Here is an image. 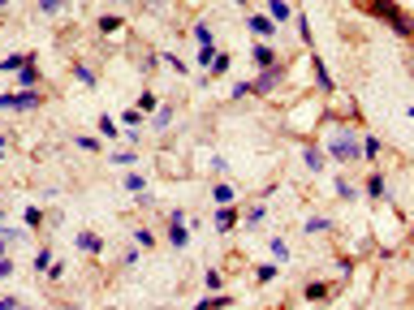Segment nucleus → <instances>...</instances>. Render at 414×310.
Instances as JSON below:
<instances>
[{
	"label": "nucleus",
	"instance_id": "obj_1",
	"mask_svg": "<svg viewBox=\"0 0 414 310\" xmlns=\"http://www.w3.org/2000/svg\"><path fill=\"white\" fill-rule=\"evenodd\" d=\"M367 13H376L393 35H401V39H414V17L401 9V5H393V0H367Z\"/></svg>",
	"mask_w": 414,
	"mask_h": 310
},
{
	"label": "nucleus",
	"instance_id": "obj_2",
	"mask_svg": "<svg viewBox=\"0 0 414 310\" xmlns=\"http://www.w3.org/2000/svg\"><path fill=\"white\" fill-rule=\"evenodd\" d=\"M324 155H328V160H336V164H358L362 160V142H358V134H350V129H332Z\"/></svg>",
	"mask_w": 414,
	"mask_h": 310
},
{
	"label": "nucleus",
	"instance_id": "obj_3",
	"mask_svg": "<svg viewBox=\"0 0 414 310\" xmlns=\"http://www.w3.org/2000/svg\"><path fill=\"white\" fill-rule=\"evenodd\" d=\"M280 87H285V69H280V65L259 69V78H255V95H276Z\"/></svg>",
	"mask_w": 414,
	"mask_h": 310
},
{
	"label": "nucleus",
	"instance_id": "obj_4",
	"mask_svg": "<svg viewBox=\"0 0 414 310\" xmlns=\"http://www.w3.org/2000/svg\"><path fill=\"white\" fill-rule=\"evenodd\" d=\"M310 69H315V82H320V91H324V95H332V91H336V82H332L328 65H324V61L315 57V47H310Z\"/></svg>",
	"mask_w": 414,
	"mask_h": 310
},
{
	"label": "nucleus",
	"instance_id": "obj_5",
	"mask_svg": "<svg viewBox=\"0 0 414 310\" xmlns=\"http://www.w3.org/2000/svg\"><path fill=\"white\" fill-rule=\"evenodd\" d=\"M302 297H306V302H328V297H332V284H328V280H306Z\"/></svg>",
	"mask_w": 414,
	"mask_h": 310
},
{
	"label": "nucleus",
	"instance_id": "obj_6",
	"mask_svg": "<svg viewBox=\"0 0 414 310\" xmlns=\"http://www.w3.org/2000/svg\"><path fill=\"white\" fill-rule=\"evenodd\" d=\"M250 31H255L259 39H272V35H276V22H272L268 13H250Z\"/></svg>",
	"mask_w": 414,
	"mask_h": 310
},
{
	"label": "nucleus",
	"instance_id": "obj_7",
	"mask_svg": "<svg viewBox=\"0 0 414 310\" xmlns=\"http://www.w3.org/2000/svg\"><path fill=\"white\" fill-rule=\"evenodd\" d=\"M302 160H306V168H310V177H315V172H324V164H328V155H324V147H306V151H302Z\"/></svg>",
	"mask_w": 414,
	"mask_h": 310
},
{
	"label": "nucleus",
	"instance_id": "obj_8",
	"mask_svg": "<svg viewBox=\"0 0 414 310\" xmlns=\"http://www.w3.org/2000/svg\"><path fill=\"white\" fill-rule=\"evenodd\" d=\"M362 190H367V194H371L376 202H380V198H388V181H384V172H371V177H367V186H362Z\"/></svg>",
	"mask_w": 414,
	"mask_h": 310
},
{
	"label": "nucleus",
	"instance_id": "obj_9",
	"mask_svg": "<svg viewBox=\"0 0 414 310\" xmlns=\"http://www.w3.org/2000/svg\"><path fill=\"white\" fill-rule=\"evenodd\" d=\"M212 198H216V207H229L233 198H238V186H229V181H216V186H212Z\"/></svg>",
	"mask_w": 414,
	"mask_h": 310
},
{
	"label": "nucleus",
	"instance_id": "obj_10",
	"mask_svg": "<svg viewBox=\"0 0 414 310\" xmlns=\"http://www.w3.org/2000/svg\"><path fill=\"white\" fill-rule=\"evenodd\" d=\"M255 65L259 69H272L276 65V47L272 43H255Z\"/></svg>",
	"mask_w": 414,
	"mask_h": 310
},
{
	"label": "nucleus",
	"instance_id": "obj_11",
	"mask_svg": "<svg viewBox=\"0 0 414 310\" xmlns=\"http://www.w3.org/2000/svg\"><path fill=\"white\" fill-rule=\"evenodd\" d=\"M268 17L280 26V22H290L294 17V9H290V0H268Z\"/></svg>",
	"mask_w": 414,
	"mask_h": 310
},
{
	"label": "nucleus",
	"instance_id": "obj_12",
	"mask_svg": "<svg viewBox=\"0 0 414 310\" xmlns=\"http://www.w3.org/2000/svg\"><path fill=\"white\" fill-rule=\"evenodd\" d=\"M302 232H306V237H320V232H332V220H328V216H310V220L302 224Z\"/></svg>",
	"mask_w": 414,
	"mask_h": 310
},
{
	"label": "nucleus",
	"instance_id": "obj_13",
	"mask_svg": "<svg viewBox=\"0 0 414 310\" xmlns=\"http://www.w3.org/2000/svg\"><path fill=\"white\" fill-rule=\"evenodd\" d=\"M216 228H220V232L238 228V212H233V202H229V207H216Z\"/></svg>",
	"mask_w": 414,
	"mask_h": 310
},
{
	"label": "nucleus",
	"instance_id": "obj_14",
	"mask_svg": "<svg viewBox=\"0 0 414 310\" xmlns=\"http://www.w3.org/2000/svg\"><path fill=\"white\" fill-rule=\"evenodd\" d=\"M17 87H22V91H39V65H26V69L17 73Z\"/></svg>",
	"mask_w": 414,
	"mask_h": 310
},
{
	"label": "nucleus",
	"instance_id": "obj_15",
	"mask_svg": "<svg viewBox=\"0 0 414 310\" xmlns=\"http://www.w3.org/2000/svg\"><path fill=\"white\" fill-rule=\"evenodd\" d=\"M43 103V95L39 91H17V112H35Z\"/></svg>",
	"mask_w": 414,
	"mask_h": 310
},
{
	"label": "nucleus",
	"instance_id": "obj_16",
	"mask_svg": "<svg viewBox=\"0 0 414 310\" xmlns=\"http://www.w3.org/2000/svg\"><path fill=\"white\" fill-rule=\"evenodd\" d=\"M125 190H129V194H134L138 202H147V177H138V172H129V177H125Z\"/></svg>",
	"mask_w": 414,
	"mask_h": 310
},
{
	"label": "nucleus",
	"instance_id": "obj_17",
	"mask_svg": "<svg viewBox=\"0 0 414 310\" xmlns=\"http://www.w3.org/2000/svg\"><path fill=\"white\" fill-rule=\"evenodd\" d=\"M78 250H83V254H99V250H104V242L95 237V232H78Z\"/></svg>",
	"mask_w": 414,
	"mask_h": 310
},
{
	"label": "nucleus",
	"instance_id": "obj_18",
	"mask_svg": "<svg viewBox=\"0 0 414 310\" xmlns=\"http://www.w3.org/2000/svg\"><path fill=\"white\" fill-rule=\"evenodd\" d=\"M358 142H362V160H380V138L376 134H362Z\"/></svg>",
	"mask_w": 414,
	"mask_h": 310
},
{
	"label": "nucleus",
	"instance_id": "obj_19",
	"mask_svg": "<svg viewBox=\"0 0 414 310\" xmlns=\"http://www.w3.org/2000/svg\"><path fill=\"white\" fill-rule=\"evenodd\" d=\"M169 242L181 250V246H190V228L186 224H169Z\"/></svg>",
	"mask_w": 414,
	"mask_h": 310
},
{
	"label": "nucleus",
	"instance_id": "obj_20",
	"mask_svg": "<svg viewBox=\"0 0 414 310\" xmlns=\"http://www.w3.org/2000/svg\"><path fill=\"white\" fill-rule=\"evenodd\" d=\"M169 125H173V108L164 103V108H155V117H151V129H160V134H164Z\"/></svg>",
	"mask_w": 414,
	"mask_h": 310
},
{
	"label": "nucleus",
	"instance_id": "obj_21",
	"mask_svg": "<svg viewBox=\"0 0 414 310\" xmlns=\"http://www.w3.org/2000/svg\"><path fill=\"white\" fill-rule=\"evenodd\" d=\"M194 43L199 47H212L216 39H212V26H207V22H194Z\"/></svg>",
	"mask_w": 414,
	"mask_h": 310
},
{
	"label": "nucleus",
	"instance_id": "obj_22",
	"mask_svg": "<svg viewBox=\"0 0 414 310\" xmlns=\"http://www.w3.org/2000/svg\"><path fill=\"white\" fill-rule=\"evenodd\" d=\"M224 306H233V297H224V293H216V297H203L194 310H224Z\"/></svg>",
	"mask_w": 414,
	"mask_h": 310
},
{
	"label": "nucleus",
	"instance_id": "obj_23",
	"mask_svg": "<svg viewBox=\"0 0 414 310\" xmlns=\"http://www.w3.org/2000/svg\"><path fill=\"white\" fill-rule=\"evenodd\" d=\"M212 61H216V43H212V47H199V52H194V65H199V69H212Z\"/></svg>",
	"mask_w": 414,
	"mask_h": 310
},
{
	"label": "nucleus",
	"instance_id": "obj_24",
	"mask_svg": "<svg viewBox=\"0 0 414 310\" xmlns=\"http://www.w3.org/2000/svg\"><path fill=\"white\" fill-rule=\"evenodd\" d=\"M332 190H336V198H345V202H354V198H358V186H350V181H345V177H341V181H336V186H332Z\"/></svg>",
	"mask_w": 414,
	"mask_h": 310
},
{
	"label": "nucleus",
	"instance_id": "obj_25",
	"mask_svg": "<svg viewBox=\"0 0 414 310\" xmlns=\"http://www.w3.org/2000/svg\"><path fill=\"white\" fill-rule=\"evenodd\" d=\"M276 267H280V263H259V267H255V280H259V284L276 280Z\"/></svg>",
	"mask_w": 414,
	"mask_h": 310
},
{
	"label": "nucleus",
	"instance_id": "obj_26",
	"mask_svg": "<svg viewBox=\"0 0 414 310\" xmlns=\"http://www.w3.org/2000/svg\"><path fill=\"white\" fill-rule=\"evenodd\" d=\"M113 31H121V17L117 13H104L99 17V35H113Z\"/></svg>",
	"mask_w": 414,
	"mask_h": 310
},
{
	"label": "nucleus",
	"instance_id": "obj_27",
	"mask_svg": "<svg viewBox=\"0 0 414 310\" xmlns=\"http://www.w3.org/2000/svg\"><path fill=\"white\" fill-rule=\"evenodd\" d=\"M229 57H224V52H216V61H212V69H207V78H220V73H229Z\"/></svg>",
	"mask_w": 414,
	"mask_h": 310
},
{
	"label": "nucleus",
	"instance_id": "obj_28",
	"mask_svg": "<svg viewBox=\"0 0 414 310\" xmlns=\"http://www.w3.org/2000/svg\"><path fill=\"white\" fill-rule=\"evenodd\" d=\"M99 134H104V138H121V129H117L113 117H99Z\"/></svg>",
	"mask_w": 414,
	"mask_h": 310
},
{
	"label": "nucleus",
	"instance_id": "obj_29",
	"mask_svg": "<svg viewBox=\"0 0 414 310\" xmlns=\"http://www.w3.org/2000/svg\"><path fill=\"white\" fill-rule=\"evenodd\" d=\"M61 5H65V0H35V9H39L43 17H52V13H61Z\"/></svg>",
	"mask_w": 414,
	"mask_h": 310
},
{
	"label": "nucleus",
	"instance_id": "obj_30",
	"mask_svg": "<svg viewBox=\"0 0 414 310\" xmlns=\"http://www.w3.org/2000/svg\"><path fill=\"white\" fill-rule=\"evenodd\" d=\"M160 61H164V65H169L173 73H186V69H190V65H186V61H181V57H173V52H164V57H160Z\"/></svg>",
	"mask_w": 414,
	"mask_h": 310
},
{
	"label": "nucleus",
	"instance_id": "obj_31",
	"mask_svg": "<svg viewBox=\"0 0 414 310\" xmlns=\"http://www.w3.org/2000/svg\"><path fill=\"white\" fill-rule=\"evenodd\" d=\"M134 242H138L143 250H151V246H155V232H151V228H134Z\"/></svg>",
	"mask_w": 414,
	"mask_h": 310
},
{
	"label": "nucleus",
	"instance_id": "obj_32",
	"mask_svg": "<svg viewBox=\"0 0 414 310\" xmlns=\"http://www.w3.org/2000/svg\"><path fill=\"white\" fill-rule=\"evenodd\" d=\"M272 258H276V263H285V258H290V246H285V237H272Z\"/></svg>",
	"mask_w": 414,
	"mask_h": 310
},
{
	"label": "nucleus",
	"instance_id": "obj_33",
	"mask_svg": "<svg viewBox=\"0 0 414 310\" xmlns=\"http://www.w3.org/2000/svg\"><path fill=\"white\" fill-rule=\"evenodd\" d=\"M264 216H268V212H264V202H255L250 212H246V224H250V228H255V224H264Z\"/></svg>",
	"mask_w": 414,
	"mask_h": 310
},
{
	"label": "nucleus",
	"instance_id": "obj_34",
	"mask_svg": "<svg viewBox=\"0 0 414 310\" xmlns=\"http://www.w3.org/2000/svg\"><path fill=\"white\" fill-rule=\"evenodd\" d=\"M48 267H52V250L43 246V250L35 254V272H48Z\"/></svg>",
	"mask_w": 414,
	"mask_h": 310
},
{
	"label": "nucleus",
	"instance_id": "obj_35",
	"mask_svg": "<svg viewBox=\"0 0 414 310\" xmlns=\"http://www.w3.org/2000/svg\"><path fill=\"white\" fill-rule=\"evenodd\" d=\"M134 160H138V151H117V155H113V164H121V168H129Z\"/></svg>",
	"mask_w": 414,
	"mask_h": 310
},
{
	"label": "nucleus",
	"instance_id": "obj_36",
	"mask_svg": "<svg viewBox=\"0 0 414 310\" xmlns=\"http://www.w3.org/2000/svg\"><path fill=\"white\" fill-rule=\"evenodd\" d=\"M298 17V35H302V43L310 47V22H306V13H294Z\"/></svg>",
	"mask_w": 414,
	"mask_h": 310
},
{
	"label": "nucleus",
	"instance_id": "obj_37",
	"mask_svg": "<svg viewBox=\"0 0 414 310\" xmlns=\"http://www.w3.org/2000/svg\"><path fill=\"white\" fill-rule=\"evenodd\" d=\"M73 142H78V147H83V151H91V155L99 151V138H91V134H78Z\"/></svg>",
	"mask_w": 414,
	"mask_h": 310
},
{
	"label": "nucleus",
	"instance_id": "obj_38",
	"mask_svg": "<svg viewBox=\"0 0 414 310\" xmlns=\"http://www.w3.org/2000/svg\"><path fill=\"white\" fill-rule=\"evenodd\" d=\"M73 73H78V82H87V87H95V73H91L87 65H73Z\"/></svg>",
	"mask_w": 414,
	"mask_h": 310
},
{
	"label": "nucleus",
	"instance_id": "obj_39",
	"mask_svg": "<svg viewBox=\"0 0 414 310\" xmlns=\"http://www.w3.org/2000/svg\"><path fill=\"white\" fill-rule=\"evenodd\" d=\"M203 280H207V289H220V284H224V276H220L216 267H207V276H203Z\"/></svg>",
	"mask_w": 414,
	"mask_h": 310
},
{
	"label": "nucleus",
	"instance_id": "obj_40",
	"mask_svg": "<svg viewBox=\"0 0 414 310\" xmlns=\"http://www.w3.org/2000/svg\"><path fill=\"white\" fill-rule=\"evenodd\" d=\"M26 224H31V228L43 224V212H39V207H26Z\"/></svg>",
	"mask_w": 414,
	"mask_h": 310
},
{
	"label": "nucleus",
	"instance_id": "obj_41",
	"mask_svg": "<svg viewBox=\"0 0 414 310\" xmlns=\"http://www.w3.org/2000/svg\"><path fill=\"white\" fill-rule=\"evenodd\" d=\"M121 121H125L129 129H138V121H143V112H138V108H125V117H121Z\"/></svg>",
	"mask_w": 414,
	"mask_h": 310
},
{
	"label": "nucleus",
	"instance_id": "obj_42",
	"mask_svg": "<svg viewBox=\"0 0 414 310\" xmlns=\"http://www.w3.org/2000/svg\"><path fill=\"white\" fill-rule=\"evenodd\" d=\"M151 108H155V95L143 91V95H138V112H151Z\"/></svg>",
	"mask_w": 414,
	"mask_h": 310
},
{
	"label": "nucleus",
	"instance_id": "obj_43",
	"mask_svg": "<svg viewBox=\"0 0 414 310\" xmlns=\"http://www.w3.org/2000/svg\"><path fill=\"white\" fill-rule=\"evenodd\" d=\"M246 95H255V82H238V87H233V99H246Z\"/></svg>",
	"mask_w": 414,
	"mask_h": 310
},
{
	"label": "nucleus",
	"instance_id": "obj_44",
	"mask_svg": "<svg viewBox=\"0 0 414 310\" xmlns=\"http://www.w3.org/2000/svg\"><path fill=\"white\" fill-rule=\"evenodd\" d=\"M5 108H17V91H5V95H0V112H5Z\"/></svg>",
	"mask_w": 414,
	"mask_h": 310
},
{
	"label": "nucleus",
	"instance_id": "obj_45",
	"mask_svg": "<svg viewBox=\"0 0 414 310\" xmlns=\"http://www.w3.org/2000/svg\"><path fill=\"white\" fill-rule=\"evenodd\" d=\"M13 276V258H0V280H9Z\"/></svg>",
	"mask_w": 414,
	"mask_h": 310
},
{
	"label": "nucleus",
	"instance_id": "obj_46",
	"mask_svg": "<svg viewBox=\"0 0 414 310\" xmlns=\"http://www.w3.org/2000/svg\"><path fill=\"white\" fill-rule=\"evenodd\" d=\"M0 310H17V297H0Z\"/></svg>",
	"mask_w": 414,
	"mask_h": 310
},
{
	"label": "nucleus",
	"instance_id": "obj_47",
	"mask_svg": "<svg viewBox=\"0 0 414 310\" xmlns=\"http://www.w3.org/2000/svg\"><path fill=\"white\" fill-rule=\"evenodd\" d=\"M5 151H9V138H5V134H0V155H5Z\"/></svg>",
	"mask_w": 414,
	"mask_h": 310
},
{
	"label": "nucleus",
	"instance_id": "obj_48",
	"mask_svg": "<svg viewBox=\"0 0 414 310\" xmlns=\"http://www.w3.org/2000/svg\"><path fill=\"white\" fill-rule=\"evenodd\" d=\"M5 250H9V242H5V237H0V258H9V254H5Z\"/></svg>",
	"mask_w": 414,
	"mask_h": 310
},
{
	"label": "nucleus",
	"instance_id": "obj_49",
	"mask_svg": "<svg viewBox=\"0 0 414 310\" xmlns=\"http://www.w3.org/2000/svg\"><path fill=\"white\" fill-rule=\"evenodd\" d=\"M5 9H9V0H0V13H5Z\"/></svg>",
	"mask_w": 414,
	"mask_h": 310
},
{
	"label": "nucleus",
	"instance_id": "obj_50",
	"mask_svg": "<svg viewBox=\"0 0 414 310\" xmlns=\"http://www.w3.org/2000/svg\"><path fill=\"white\" fill-rule=\"evenodd\" d=\"M155 310H164V306H155Z\"/></svg>",
	"mask_w": 414,
	"mask_h": 310
},
{
	"label": "nucleus",
	"instance_id": "obj_51",
	"mask_svg": "<svg viewBox=\"0 0 414 310\" xmlns=\"http://www.w3.org/2000/svg\"><path fill=\"white\" fill-rule=\"evenodd\" d=\"M69 310H78V306H69Z\"/></svg>",
	"mask_w": 414,
	"mask_h": 310
},
{
	"label": "nucleus",
	"instance_id": "obj_52",
	"mask_svg": "<svg viewBox=\"0 0 414 310\" xmlns=\"http://www.w3.org/2000/svg\"><path fill=\"white\" fill-rule=\"evenodd\" d=\"M108 310H113V306H108Z\"/></svg>",
	"mask_w": 414,
	"mask_h": 310
}]
</instances>
